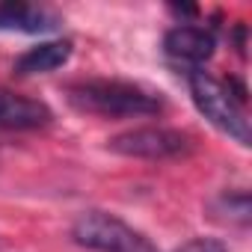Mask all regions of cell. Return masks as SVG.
<instances>
[{
    "label": "cell",
    "instance_id": "obj_1",
    "mask_svg": "<svg viewBox=\"0 0 252 252\" xmlns=\"http://www.w3.org/2000/svg\"><path fill=\"white\" fill-rule=\"evenodd\" d=\"M65 98L74 110L104 116V119H134V116H155L163 110V101L143 89L140 83L128 80H77L65 89Z\"/></svg>",
    "mask_w": 252,
    "mask_h": 252
},
{
    "label": "cell",
    "instance_id": "obj_2",
    "mask_svg": "<svg viewBox=\"0 0 252 252\" xmlns=\"http://www.w3.org/2000/svg\"><path fill=\"white\" fill-rule=\"evenodd\" d=\"M187 83H190V95H193L196 110L214 125L217 131L228 134L240 146L252 143L249 119H246V110H243V98H237L228 83L217 80L214 74H208L202 68H193L187 74Z\"/></svg>",
    "mask_w": 252,
    "mask_h": 252
},
{
    "label": "cell",
    "instance_id": "obj_5",
    "mask_svg": "<svg viewBox=\"0 0 252 252\" xmlns=\"http://www.w3.org/2000/svg\"><path fill=\"white\" fill-rule=\"evenodd\" d=\"M54 119L51 107L39 98H27L0 89V131H36Z\"/></svg>",
    "mask_w": 252,
    "mask_h": 252
},
{
    "label": "cell",
    "instance_id": "obj_7",
    "mask_svg": "<svg viewBox=\"0 0 252 252\" xmlns=\"http://www.w3.org/2000/svg\"><path fill=\"white\" fill-rule=\"evenodd\" d=\"M71 60V42L68 39H54V42H39V45H33V48H27L18 60H15V65H12V71L18 74V77H33V74H51V71H57V68H63L65 63Z\"/></svg>",
    "mask_w": 252,
    "mask_h": 252
},
{
    "label": "cell",
    "instance_id": "obj_6",
    "mask_svg": "<svg viewBox=\"0 0 252 252\" xmlns=\"http://www.w3.org/2000/svg\"><path fill=\"white\" fill-rule=\"evenodd\" d=\"M214 48H217V39L211 30L205 27H196V24H178L172 27L166 36H163V51L178 60V63H187V65H202L214 57Z\"/></svg>",
    "mask_w": 252,
    "mask_h": 252
},
{
    "label": "cell",
    "instance_id": "obj_8",
    "mask_svg": "<svg viewBox=\"0 0 252 252\" xmlns=\"http://www.w3.org/2000/svg\"><path fill=\"white\" fill-rule=\"evenodd\" d=\"M57 24L60 18L42 6L21 3V0L0 3V30H6V33H48Z\"/></svg>",
    "mask_w": 252,
    "mask_h": 252
},
{
    "label": "cell",
    "instance_id": "obj_3",
    "mask_svg": "<svg viewBox=\"0 0 252 252\" xmlns=\"http://www.w3.org/2000/svg\"><path fill=\"white\" fill-rule=\"evenodd\" d=\"M71 240L92 252H158L146 234L107 211H86L71 225Z\"/></svg>",
    "mask_w": 252,
    "mask_h": 252
},
{
    "label": "cell",
    "instance_id": "obj_9",
    "mask_svg": "<svg viewBox=\"0 0 252 252\" xmlns=\"http://www.w3.org/2000/svg\"><path fill=\"white\" fill-rule=\"evenodd\" d=\"M214 211L222 214V220L228 222H237V225H246L249 217H252V202H249V193L246 190H237V193H222L217 202H214Z\"/></svg>",
    "mask_w": 252,
    "mask_h": 252
},
{
    "label": "cell",
    "instance_id": "obj_4",
    "mask_svg": "<svg viewBox=\"0 0 252 252\" xmlns=\"http://www.w3.org/2000/svg\"><path fill=\"white\" fill-rule=\"evenodd\" d=\"M110 152L122 158H140V160H169L181 158L193 149V137L175 128H134L113 137L107 143Z\"/></svg>",
    "mask_w": 252,
    "mask_h": 252
},
{
    "label": "cell",
    "instance_id": "obj_10",
    "mask_svg": "<svg viewBox=\"0 0 252 252\" xmlns=\"http://www.w3.org/2000/svg\"><path fill=\"white\" fill-rule=\"evenodd\" d=\"M175 252H228V246L220 237H193V240L181 243Z\"/></svg>",
    "mask_w": 252,
    "mask_h": 252
}]
</instances>
